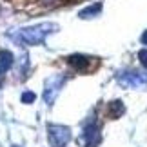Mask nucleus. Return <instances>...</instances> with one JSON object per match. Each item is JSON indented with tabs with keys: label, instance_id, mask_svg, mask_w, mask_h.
I'll use <instances>...</instances> for the list:
<instances>
[{
	"label": "nucleus",
	"instance_id": "nucleus-1",
	"mask_svg": "<svg viewBox=\"0 0 147 147\" xmlns=\"http://www.w3.org/2000/svg\"><path fill=\"white\" fill-rule=\"evenodd\" d=\"M56 31V26L55 24H38V26H33V27H26V29L20 31V42L27 44V46H38V44H44L46 36L49 33Z\"/></svg>",
	"mask_w": 147,
	"mask_h": 147
},
{
	"label": "nucleus",
	"instance_id": "nucleus-2",
	"mask_svg": "<svg viewBox=\"0 0 147 147\" xmlns=\"http://www.w3.org/2000/svg\"><path fill=\"white\" fill-rule=\"evenodd\" d=\"M47 133H49L51 147H65L67 142L71 140V131L65 125H49Z\"/></svg>",
	"mask_w": 147,
	"mask_h": 147
},
{
	"label": "nucleus",
	"instance_id": "nucleus-3",
	"mask_svg": "<svg viewBox=\"0 0 147 147\" xmlns=\"http://www.w3.org/2000/svg\"><path fill=\"white\" fill-rule=\"evenodd\" d=\"M118 82L123 87H145L147 86V75L140 71H123L118 75Z\"/></svg>",
	"mask_w": 147,
	"mask_h": 147
},
{
	"label": "nucleus",
	"instance_id": "nucleus-4",
	"mask_svg": "<svg viewBox=\"0 0 147 147\" xmlns=\"http://www.w3.org/2000/svg\"><path fill=\"white\" fill-rule=\"evenodd\" d=\"M82 140L87 147H98L100 144V125L96 120H87L82 131Z\"/></svg>",
	"mask_w": 147,
	"mask_h": 147
},
{
	"label": "nucleus",
	"instance_id": "nucleus-5",
	"mask_svg": "<svg viewBox=\"0 0 147 147\" xmlns=\"http://www.w3.org/2000/svg\"><path fill=\"white\" fill-rule=\"evenodd\" d=\"M65 82V78L64 76H53V78H49L47 84H46V93H44V98H46L47 104H53V100L56 98V93L60 91V87H62V84Z\"/></svg>",
	"mask_w": 147,
	"mask_h": 147
},
{
	"label": "nucleus",
	"instance_id": "nucleus-6",
	"mask_svg": "<svg viewBox=\"0 0 147 147\" xmlns=\"http://www.w3.org/2000/svg\"><path fill=\"white\" fill-rule=\"evenodd\" d=\"M67 64L71 67H75L76 71H87L89 65H91V58L89 56H84V55H71L67 58Z\"/></svg>",
	"mask_w": 147,
	"mask_h": 147
},
{
	"label": "nucleus",
	"instance_id": "nucleus-7",
	"mask_svg": "<svg viewBox=\"0 0 147 147\" xmlns=\"http://www.w3.org/2000/svg\"><path fill=\"white\" fill-rule=\"evenodd\" d=\"M11 65H13V55L9 51H0V76L5 75Z\"/></svg>",
	"mask_w": 147,
	"mask_h": 147
},
{
	"label": "nucleus",
	"instance_id": "nucleus-8",
	"mask_svg": "<svg viewBox=\"0 0 147 147\" xmlns=\"http://www.w3.org/2000/svg\"><path fill=\"white\" fill-rule=\"evenodd\" d=\"M125 113V105L122 104V100H113L109 104V116L111 118H120Z\"/></svg>",
	"mask_w": 147,
	"mask_h": 147
},
{
	"label": "nucleus",
	"instance_id": "nucleus-9",
	"mask_svg": "<svg viewBox=\"0 0 147 147\" xmlns=\"http://www.w3.org/2000/svg\"><path fill=\"white\" fill-rule=\"evenodd\" d=\"M100 11H102V4L100 2L98 4H93V5H89V7L80 11V18H93V16H96Z\"/></svg>",
	"mask_w": 147,
	"mask_h": 147
},
{
	"label": "nucleus",
	"instance_id": "nucleus-10",
	"mask_svg": "<svg viewBox=\"0 0 147 147\" xmlns=\"http://www.w3.org/2000/svg\"><path fill=\"white\" fill-rule=\"evenodd\" d=\"M22 102H24V104H31V102H35V93L26 91L24 94H22Z\"/></svg>",
	"mask_w": 147,
	"mask_h": 147
},
{
	"label": "nucleus",
	"instance_id": "nucleus-11",
	"mask_svg": "<svg viewBox=\"0 0 147 147\" xmlns=\"http://www.w3.org/2000/svg\"><path fill=\"white\" fill-rule=\"evenodd\" d=\"M140 60H142V64L147 67V51H142V53H140Z\"/></svg>",
	"mask_w": 147,
	"mask_h": 147
},
{
	"label": "nucleus",
	"instance_id": "nucleus-12",
	"mask_svg": "<svg viewBox=\"0 0 147 147\" xmlns=\"http://www.w3.org/2000/svg\"><path fill=\"white\" fill-rule=\"evenodd\" d=\"M140 42H142V44H144V46H147V31L144 33V35H142V36H140Z\"/></svg>",
	"mask_w": 147,
	"mask_h": 147
},
{
	"label": "nucleus",
	"instance_id": "nucleus-13",
	"mask_svg": "<svg viewBox=\"0 0 147 147\" xmlns=\"http://www.w3.org/2000/svg\"><path fill=\"white\" fill-rule=\"evenodd\" d=\"M44 2H53V0H44Z\"/></svg>",
	"mask_w": 147,
	"mask_h": 147
}]
</instances>
